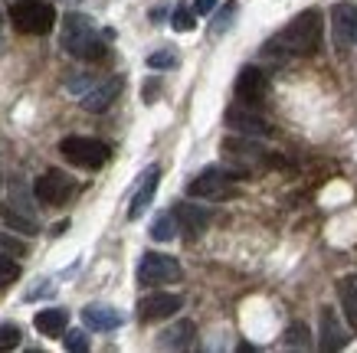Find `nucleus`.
Instances as JSON below:
<instances>
[{
    "label": "nucleus",
    "instance_id": "obj_1",
    "mask_svg": "<svg viewBox=\"0 0 357 353\" xmlns=\"http://www.w3.org/2000/svg\"><path fill=\"white\" fill-rule=\"evenodd\" d=\"M321 36H325V23H321V13L318 10H305L298 13L285 30L272 40V43L262 46L266 56H275V53H289V56H312L318 53L321 46Z\"/></svg>",
    "mask_w": 357,
    "mask_h": 353
},
{
    "label": "nucleus",
    "instance_id": "obj_2",
    "mask_svg": "<svg viewBox=\"0 0 357 353\" xmlns=\"http://www.w3.org/2000/svg\"><path fill=\"white\" fill-rule=\"evenodd\" d=\"M59 43L69 56L86 59V63H98L105 59V43L96 33V23L89 20L86 13H66L63 33H59Z\"/></svg>",
    "mask_w": 357,
    "mask_h": 353
},
{
    "label": "nucleus",
    "instance_id": "obj_3",
    "mask_svg": "<svg viewBox=\"0 0 357 353\" xmlns=\"http://www.w3.org/2000/svg\"><path fill=\"white\" fill-rule=\"evenodd\" d=\"M10 23L20 33L46 36L56 26V10L46 0H17V3H10Z\"/></svg>",
    "mask_w": 357,
    "mask_h": 353
},
{
    "label": "nucleus",
    "instance_id": "obj_4",
    "mask_svg": "<svg viewBox=\"0 0 357 353\" xmlns=\"http://www.w3.org/2000/svg\"><path fill=\"white\" fill-rule=\"evenodd\" d=\"M59 154H63L69 164L82 167V171H98V167H105L112 157L109 144H102V141H96V138H63Z\"/></svg>",
    "mask_w": 357,
    "mask_h": 353
},
{
    "label": "nucleus",
    "instance_id": "obj_5",
    "mask_svg": "<svg viewBox=\"0 0 357 353\" xmlns=\"http://www.w3.org/2000/svg\"><path fill=\"white\" fill-rule=\"evenodd\" d=\"M233 177H239V173H229V171H223V167H206L200 177L190 180L187 193L197 196V200H233V196H236Z\"/></svg>",
    "mask_w": 357,
    "mask_h": 353
},
{
    "label": "nucleus",
    "instance_id": "obj_6",
    "mask_svg": "<svg viewBox=\"0 0 357 353\" xmlns=\"http://www.w3.org/2000/svg\"><path fill=\"white\" fill-rule=\"evenodd\" d=\"M184 275L181 272V262L171 256H161V252H144L138 262V285L144 288H158V285H171Z\"/></svg>",
    "mask_w": 357,
    "mask_h": 353
},
{
    "label": "nucleus",
    "instance_id": "obj_7",
    "mask_svg": "<svg viewBox=\"0 0 357 353\" xmlns=\"http://www.w3.org/2000/svg\"><path fill=\"white\" fill-rule=\"evenodd\" d=\"M73 193H76V183L63 171H46L40 180L33 183V196L43 206H63Z\"/></svg>",
    "mask_w": 357,
    "mask_h": 353
},
{
    "label": "nucleus",
    "instance_id": "obj_8",
    "mask_svg": "<svg viewBox=\"0 0 357 353\" xmlns=\"http://www.w3.org/2000/svg\"><path fill=\"white\" fill-rule=\"evenodd\" d=\"M331 40L341 53L357 46V7L354 3H335L331 7Z\"/></svg>",
    "mask_w": 357,
    "mask_h": 353
},
{
    "label": "nucleus",
    "instance_id": "obj_9",
    "mask_svg": "<svg viewBox=\"0 0 357 353\" xmlns=\"http://www.w3.org/2000/svg\"><path fill=\"white\" fill-rule=\"evenodd\" d=\"M266 95H269V75L262 72V69H256V65H246V69H239L236 75V98L243 102V105H259V102H266Z\"/></svg>",
    "mask_w": 357,
    "mask_h": 353
},
{
    "label": "nucleus",
    "instance_id": "obj_10",
    "mask_svg": "<svg viewBox=\"0 0 357 353\" xmlns=\"http://www.w3.org/2000/svg\"><path fill=\"white\" fill-rule=\"evenodd\" d=\"M184 308V298L181 295H167V291H158V295H148V298L138 301V321L151 324V321H164L177 311Z\"/></svg>",
    "mask_w": 357,
    "mask_h": 353
},
{
    "label": "nucleus",
    "instance_id": "obj_11",
    "mask_svg": "<svg viewBox=\"0 0 357 353\" xmlns=\"http://www.w3.org/2000/svg\"><path fill=\"white\" fill-rule=\"evenodd\" d=\"M121 88H125V79H121V75H112V79L98 82V86L92 82V88L82 95V108L92 111V115H98V111H105V108L121 95Z\"/></svg>",
    "mask_w": 357,
    "mask_h": 353
},
{
    "label": "nucleus",
    "instance_id": "obj_12",
    "mask_svg": "<svg viewBox=\"0 0 357 353\" xmlns=\"http://www.w3.org/2000/svg\"><path fill=\"white\" fill-rule=\"evenodd\" d=\"M227 125L239 134H246V138H262V134H269V121L256 111H249V105H233L227 108Z\"/></svg>",
    "mask_w": 357,
    "mask_h": 353
},
{
    "label": "nucleus",
    "instance_id": "obj_13",
    "mask_svg": "<svg viewBox=\"0 0 357 353\" xmlns=\"http://www.w3.org/2000/svg\"><path fill=\"white\" fill-rule=\"evenodd\" d=\"M174 219H177V233H184L187 239H200L206 233V226H210V210L194 203H177Z\"/></svg>",
    "mask_w": 357,
    "mask_h": 353
},
{
    "label": "nucleus",
    "instance_id": "obj_14",
    "mask_svg": "<svg viewBox=\"0 0 357 353\" xmlns=\"http://www.w3.org/2000/svg\"><path fill=\"white\" fill-rule=\"evenodd\" d=\"M158 177H161V167H148V171L141 173V187L135 190V196H131L128 219H141V216H144V210L151 206L154 190H158Z\"/></svg>",
    "mask_w": 357,
    "mask_h": 353
},
{
    "label": "nucleus",
    "instance_id": "obj_15",
    "mask_svg": "<svg viewBox=\"0 0 357 353\" xmlns=\"http://www.w3.org/2000/svg\"><path fill=\"white\" fill-rule=\"evenodd\" d=\"M82 321H86L89 331H119L125 317H121L115 308H105V304H89V308H82Z\"/></svg>",
    "mask_w": 357,
    "mask_h": 353
},
{
    "label": "nucleus",
    "instance_id": "obj_16",
    "mask_svg": "<svg viewBox=\"0 0 357 353\" xmlns=\"http://www.w3.org/2000/svg\"><path fill=\"white\" fill-rule=\"evenodd\" d=\"M66 324H69V311H63V308L36 311V317H33V327L43 334V337H63Z\"/></svg>",
    "mask_w": 357,
    "mask_h": 353
},
{
    "label": "nucleus",
    "instance_id": "obj_17",
    "mask_svg": "<svg viewBox=\"0 0 357 353\" xmlns=\"http://www.w3.org/2000/svg\"><path fill=\"white\" fill-rule=\"evenodd\" d=\"M344 343H347V334L337 324V314L331 308H325L321 311V340H318V347L321 350H341Z\"/></svg>",
    "mask_w": 357,
    "mask_h": 353
},
{
    "label": "nucleus",
    "instance_id": "obj_18",
    "mask_svg": "<svg viewBox=\"0 0 357 353\" xmlns=\"http://www.w3.org/2000/svg\"><path fill=\"white\" fill-rule=\"evenodd\" d=\"M194 337H197V324L194 321H177L158 337V343L167 347V350H184V347L194 343Z\"/></svg>",
    "mask_w": 357,
    "mask_h": 353
},
{
    "label": "nucleus",
    "instance_id": "obj_19",
    "mask_svg": "<svg viewBox=\"0 0 357 353\" xmlns=\"http://www.w3.org/2000/svg\"><path fill=\"white\" fill-rule=\"evenodd\" d=\"M223 150L233 154V157H239V161H272L269 150L262 148V144H256V141H249L246 134H243V138H227L223 141Z\"/></svg>",
    "mask_w": 357,
    "mask_h": 353
},
{
    "label": "nucleus",
    "instance_id": "obj_20",
    "mask_svg": "<svg viewBox=\"0 0 357 353\" xmlns=\"http://www.w3.org/2000/svg\"><path fill=\"white\" fill-rule=\"evenodd\" d=\"M0 219H3V226H10L13 233H23V235H36V233H40V223H36L30 213H20V210H13L10 203L0 206Z\"/></svg>",
    "mask_w": 357,
    "mask_h": 353
},
{
    "label": "nucleus",
    "instance_id": "obj_21",
    "mask_svg": "<svg viewBox=\"0 0 357 353\" xmlns=\"http://www.w3.org/2000/svg\"><path fill=\"white\" fill-rule=\"evenodd\" d=\"M337 298H341V308H344L351 327L357 331V275H344L337 281Z\"/></svg>",
    "mask_w": 357,
    "mask_h": 353
},
{
    "label": "nucleus",
    "instance_id": "obj_22",
    "mask_svg": "<svg viewBox=\"0 0 357 353\" xmlns=\"http://www.w3.org/2000/svg\"><path fill=\"white\" fill-rule=\"evenodd\" d=\"M282 343H285V347H292V350H308V347H312V331H308L302 321H295V324L285 327Z\"/></svg>",
    "mask_w": 357,
    "mask_h": 353
},
{
    "label": "nucleus",
    "instance_id": "obj_23",
    "mask_svg": "<svg viewBox=\"0 0 357 353\" xmlns=\"http://www.w3.org/2000/svg\"><path fill=\"white\" fill-rule=\"evenodd\" d=\"M174 235H177V219H174V213H161L151 223V239L154 242H171Z\"/></svg>",
    "mask_w": 357,
    "mask_h": 353
},
{
    "label": "nucleus",
    "instance_id": "obj_24",
    "mask_svg": "<svg viewBox=\"0 0 357 353\" xmlns=\"http://www.w3.org/2000/svg\"><path fill=\"white\" fill-rule=\"evenodd\" d=\"M0 256L23 258L26 256V242H23V239H13V235H7V233H0Z\"/></svg>",
    "mask_w": 357,
    "mask_h": 353
},
{
    "label": "nucleus",
    "instance_id": "obj_25",
    "mask_svg": "<svg viewBox=\"0 0 357 353\" xmlns=\"http://www.w3.org/2000/svg\"><path fill=\"white\" fill-rule=\"evenodd\" d=\"M17 279H20V265H17L10 256H0V288L13 285Z\"/></svg>",
    "mask_w": 357,
    "mask_h": 353
},
{
    "label": "nucleus",
    "instance_id": "obj_26",
    "mask_svg": "<svg viewBox=\"0 0 357 353\" xmlns=\"http://www.w3.org/2000/svg\"><path fill=\"white\" fill-rule=\"evenodd\" d=\"M20 347V327L17 324H0V350Z\"/></svg>",
    "mask_w": 357,
    "mask_h": 353
},
{
    "label": "nucleus",
    "instance_id": "obj_27",
    "mask_svg": "<svg viewBox=\"0 0 357 353\" xmlns=\"http://www.w3.org/2000/svg\"><path fill=\"white\" fill-rule=\"evenodd\" d=\"M233 17H236V3H227L223 13H217V20H213V36H223L233 26Z\"/></svg>",
    "mask_w": 357,
    "mask_h": 353
},
{
    "label": "nucleus",
    "instance_id": "obj_28",
    "mask_svg": "<svg viewBox=\"0 0 357 353\" xmlns=\"http://www.w3.org/2000/svg\"><path fill=\"white\" fill-rule=\"evenodd\" d=\"M194 26H197V13L194 10H187V7H177V10H174V30L187 33V30H194Z\"/></svg>",
    "mask_w": 357,
    "mask_h": 353
},
{
    "label": "nucleus",
    "instance_id": "obj_29",
    "mask_svg": "<svg viewBox=\"0 0 357 353\" xmlns=\"http://www.w3.org/2000/svg\"><path fill=\"white\" fill-rule=\"evenodd\" d=\"M63 343H66V350H73V353H82V350H89V337L82 331H69L63 337Z\"/></svg>",
    "mask_w": 357,
    "mask_h": 353
},
{
    "label": "nucleus",
    "instance_id": "obj_30",
    "mask_svg": "<svg viewBox=\"0 0 357 353\" xmlns=\"http://www.w3.org/2000/svg\"><path fill=\"white\" fill-rule=\"evenodd\" d=\"M148 65H151V69H174V65H177V56H174L171 49H164V53H151L148 56Z\"/></svg>",
    "mask_w": 357,
    "mask_h": 353
},
{
    "label": "nucleus",
    "instance_id": "obj_31",
    "mask_svg": "<svg viewBox=\"0 0 357 353\" xmlns=\"http://www.w3.org/2000/svg\"><path fill=\"white\" fill-rule=\"evenodd\" d=\"M217 7V0H194V13H210Z\"/></svg>",
    "mask_w": 357,
    "mask_h": 353
}]
</instances>
